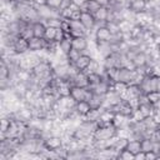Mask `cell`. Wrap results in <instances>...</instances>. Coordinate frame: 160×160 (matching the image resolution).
Here are the masks:
<instances>
[{"label": "cell", "mask_w": 160, "mask_h": 160, "mask_svg": "<svg viewBox=\"0 0 160 160\" xmlns=\"http://www.w3.org/2000/svg\"><path fill=\"white\" fill-rule=\"evenodd\" d=\"M118 136V129L112 124L96 126L92 132V140H109Z\"/></svg>", "instance_id": "obj_1"}, {"label": "cell", "mask_w": 160, "mask_h": 160, "mask_svg": "<svg viewBox=\"0 0 160 160\" xmlns=\"http://www.w3.org/2000/svg\"><path fill=\"white\" fill-rule=\"evenodd\" d=\"M111 31L106 25H96L95 31H94V41L95 44L100 42H109L111 39Z\"/></svg>", "instance_id": "obj_2"}, {"label": "cell", "mask_w": 160, "mask_h": 160, "mask_svg": "<svg viewBox=\"0 0 160 160\" xmlns=\"http://www.w3.org/2000/svg\"><path fill=\"white\" fill-rule=\"evenodd\" d=\"M62 146H64V140H62L61 135L52 134L44 140V148L49 151H56V150L61 149Z\"/></svg>", "instance_id": "obj_3"}, {"label": "cell", "mask_w": 160, "mask_h": 160, "mask_svg": "<svg viewBox=\"0 0 160 160\" xmlns=\"http://www.w3.org/2000/svg\"><path fill=\"white\" fill-rule=\"evenodd\" d=\"M35 6H36V9H38V12H39V16H40V20H41V21L49 20V19H52V18H60L59 10L51 9V8L48 6L46 4L35 5Z\"/></svg>", "instance_id": "obj_4"}, {"label": "cell", "mask_w": 160, "mask_h": 160, "mask_svg": "<svg viewBox=\"0 0 160 160\" xmlns=\"http://www.w3.org/2000/svg\"><path fill=\"white\" fill-rule=\"evenodd\" d=\"M139 85L145 95L150 91H156V75H145Z\"/></svg>", "instance_id": "obj_5"}, {"label": "cell", "mask_w": 160, "mask_h": 160, "mask_svg": "<svg viewBox=\"0 0 160 160\" xmlns=\"http://www.w3.org/2000/svg\"><path fill=\"white\" fill-rule=\"evenodd\" d=\"M11 50H12V52L15 55H19V56L25 55L26 52H29L30 50H29V41H28V39H25L22 36H19L15 40V42L12 44Z\"/></svg>", "instance_id": "obj_6"}, {"label": "cell", "mask_w": 160, "mask_h": 160, "mask_svg": "<svg viewBox=\"0 0 160 160\" xmlns=\"http://www.w3.org/2000/svg\"><path fill=\"white\" fill-rule=\"evenodd\" d=\"M79 21L82 24V26L86 29L88 32H90L91 30H95V28H96V20H95L94 15L89 11H81Z\"/></svg>", "instance_id": "obj_7"}, {"label": "cell", "mask_w": 160, "mask_h": 160, "mask_svg": "<svg viewBox=\"0 0 160 160\" xmlns=\"http://www.w3.org/2000/svg\"><path fill=\"white\" fill-rule=\"evenodd\" d=\"M134 72H135V69H129L126 66H121L118 69V75H116V81H120V82H125V84H131L132 81V78H134Z\"/></svg>", "instance_id": "obj_8"}, {"label": "cell", "mask_w": 160, "mask_h": 160, "mask_svg": "<svg viewBox=\"0 0 160 160\" xmlns=\"http://www.w3.org/2000/svg\"><path fill=\"white\" fill-rule=\"evenodd\" d=\"M68 81L71 85H78L81 88H89V79H88V74L85 71H76L74 74V76L68 79Z\"/></svg>", "instance_id": "obj_9"}, {"label": "cell", "mask_w": 160, "mask_h": 160, "mask_svg": "<svg viewBox=\"0 0 160 160\" xmlns=\"http://www.w3.org/2000/svg\"><path fill=\"white\" fill-rule=\"evenodd\" d=\"M28 41H29V50L30 51L39 52V51H41V50H44L46 48V40L44 38L31 36Z\"/></svg>", "instance_id": "obj_10"}, {"label": "cell", "mask_w": 160, "mask_h": 160, "mask_svg": "<svg viewBox=\"0 0 160 160\" xmlns=\"http://www.w3.org/2000/svg\"><path fill=\"white\" fill-rule=\"evenodd\" d=\"M71 44L72 48L79 50L80 52H86V50L89 49V39L88 36H76V38H71Z\"/></svg>", "instance_id": "obj_11"}, {"label": "cell", "mask_w": 160, "mask_h": 160, "mask_svg": "<svg viewBox=\"0 0 160 160\" xmlns=\"http://www.w3.org/2000/svg\"><path fill=\"white\" fill-rule=\"evenodd\" d=\"M128 9L131 12H134L135 15L141 14V12H145L146 9H148V1L146 0H131L129 2Z\"/></svg>", "instance_id": "obj_12"}, {"label": "cell", "mask_w": 160, "mask_h": 160, "mask_svg": "<svg viewBox=\"0 0 160 160\" xmlns=\"http://www.w3.org/2000/svg\"><path fill=\"white\" fill-rule=\"evenodd\" d=\"M148 52L146 51H141V50H138L134 55H132V58H131V61H132V64H134V66H135V69L136 68H142V66H146L148 65Z\"/></svg>", "instance_id": "obj_13"}, {"label": "cell", "mask_w": 160, "mask_h": 160, "mask_svg": "<svg viewBox=\"0 0 160 160\" xmlns=\"http://www.w3.org/2000/svg\"><path fill=\"white\" fill-rule=\"evenodd\" d=\"M109 6H100L92 15L96 20V25H105L109 19Z\"/></svg>", "instance_id": "obj_14"}, {"label": "cell", "mask_w": 160, "mask_h": 160, "mask_svg": "<svg viewBox=\"0 0 160 160\" xmlns=\"http://www.w3.org/2000/svg\"><path fill=\"white\" fill-rule=\"evenodd\" d=\"M70 96L76 101H82L85 100L86 98V88H81V86H78V85H72L70 88Z\"/></svg>", "instance_id": "obj_15"}, {"label": "cell", "mask_w": 160, "mask_h": 160, "mask_svg": "<svg viewBox=\"0 0 160 160\" xmlns=\"http://www.w3.org/2000/svg\"><path fill=\"white\" fill-rule=\"evenodd\" d=\"M91 59H92V56H91L90 54L84 52V54H81V55H80V58L76 60V62L74 64V66H75V68H76V70H79V71H85V70H86V68L89 66V64H90Z\"/></svg>", "instance_id": "obj_16"}, {"label": "cell", "mask_w": 160, "mask_h": 160, "mask_svg": "<svg viewBox=\"0 0 160 160\" xmlns=\"http://www.w3.org/2000/svg\"><path fill=\"white\" fill-rule=\"evenodd\" d=\"M91 109H92V108L90 106V102L86 101V100L79 101V102H76V105H75V110H76V112H78L81 118L86 116V115L91 111Z\"/></svg>", "instance_id": "obj_17"}, {"label": "cell", "mask_w": 160, "mask_h": 160, "mask_svg": "<svg viewBox=\"0 0 160 160\" xmlns=\"http://www.w3.org/2000/svg\"><path fill=\"white\" fill-rule=\"evenodd\" d=\"M46 31V25L44 21H35L32 22V36L36 38H44Z\"/></svg>", "instance_id": "obj_18"}, {"label": "cell", "mask_w": 160, "mask_h": 160, "mask_svg": "<svg viewBox=\"0 0 160 160\" xmlns=\"http://www.w3.org/2000/svg\"><path fill=\"white\" fill-rule=\"evenodd\" d=\"M125 149L129 150L131 154H138L141 151V145H140V140H136V139H128L126 140V144H125Z\"/></svg>", "instance_id": "obj_19"}, {"label": "cell", "mask_w": 160, "mask_h": 160, "mask_svg": "<svg viewBox=\"0 0 160 160\" xmlns=\"http://www.w3.org/2000/svg\"><path fill=\"white\" fill-rule=\"evenodd\" d=\"M100 2L99 1H96V0H86L81 6H80V9H81V11H89V12H91V14H94L98 9H100Z\"/></svg>", "instance_id": "obj_20"}, {"label": "cell", "mask_w": 160, "mask_h": 160, "mask_svg": "<svg viewBox=\"0 0 160 160\" xmlns=\"http://www.w3.org/2000/svg\"><path fill=\"white\" fill-rule=\"evenodd\" d=\"M58 46H59V50L62 52V54H68L71 49H72V44H71V36L70 35H66L61 41L58 42Z\"/></svg>", "instance_id": "obj_21"}, {"label": "cell", "mask_w": 160, "mask_h": 160, "mask_svg": "<svg viewBox=\"0 0 160 160\" xmlns=\"http://www.w3.org/2000/svg\"><path fill=\"white\" fill-rule=\"evenodd\" d=\"M138 110L141 112V115H142L144 119H145V118L152 116V114H154V105H151V104L148 102V101H145V102H140Z\"/></svg>", "instance_id": "obj_22"}, {"label": "cell", "mask_w": 160, "mask_h": 160, "mask_svg": "<svg viewBox=\"0 0 160 160\" xmlns=\"http://www.w3.org/2000/svg\"><path fill=\"white\" fill-rule=\"evenodd\" d=\"M89 102H90V106L92 109H101L104 106V102H105V95L94 94Z\"/></svg>", "instance_id": "obj_23"}, {"label": "cell", "mask_w": 160, "mask_h": 160, "mask_svg": "<svg viewBox=\"0 0 160 160\" xmlns=\"http://www.w3.org/2000/svg\"><path fill=\"white\" fill-rule=\"evenodd\" d=\"M101 71H102V65L100 66L99 60H96V59L92 58L91 61H90V64H89V66L86 68L85 72L86 74H91V72H99V74H101Z\"/></svg>", "instance_id": "obj_24"}, {"label": "cell", "mask_w": 160, "mask_h": 160, "mask_svg": "<svg viewBox=\"0 0 160 160\" xmlns=\"http://www.w3.org/2000/svg\"><path fill=\"white\" fill-rule=\"evenodd\" d=\"M140 145H141V151H144V152H149V151L154 150V141L149 136L142 138L140 140Z\"/></svg>", "instance_id": "obj_25"}, {"label": "cell", "mask_w": 160, "mask_h": 160, "mask_svg": "<svg viewBox=\"0 0 160 160\" xmlns=\"http://www.w3.org/2000/svg\"><path fill=\"white\" fill-rule=\"evenodd\" d=\"M81 54H82V52H80L79 50H76V49L72 48V49L66 54V60H68V62L71 64V65H74V64L76 62V60L80 58Z\"/></svg>", "instance_id": "obj_26"}, {"label": "cell", "mask_w": 160, "mask_h": 160, "mask_svg": "<svg viewBox=\"0 0 160 160\" xmlns=\"http://www.w3.org/2000/svg\"><path fill=\"white\" fill-rule=\"evenodd\" d=\"M134 25H135V22H132L130 20H121L119 22V29H120V31L122 34H126V32H130L131 31V29H132Z\"/></svg>", "instance_id": "obj_27"}, {"label": "cell", "mask_w": 160, "mask_h": 160, "mask_svg": "<svg viewBox=\"0 0 160 160\" xmlns=\"http://www.w3.org/2000/svg\"><path fill=\"white\" fill-rule=\"evenodd\" d=\"M56 34H58V28L46 26V31H45V36H44V39H45L46 41H55V39H56Z\"/></svg>", "instance_id": "obj_28"}, {"label": "cell", "mask_w": 160, "mask_h": 160, "mask_svg": "<svg viewBox=\"0 0 160 160\" xmlns=\"http://www.w3.org/2000/svg\"><path fill=\"white\" fill-rule=\"evenodd\" d=\"M146 99L148 102H150L151 105H158L160 102V91H150L146 94Z\"/></svg>", "instance_id": "obj_29"}, {"label": "cell", "mask_w": 160, "mask_h": 160, "mask_svg": "<svg viewBox=\"0 0 160 160\" xmlns=\"http://www.w3.org/2000/svg\"><path fill=\"white\" fill-rule=\"evenodd\" d=\"M88 79H89V86H94L99 84L102 78H101V74L99 72H91V74H88Z\"/></svg>", "instance_id": "obj_30"}, {"label": "cell", "mask_w": 160, "mask_h": 160, "mask_svg": "<svg viewBox=\"0 0 160 160\" xmlns=\"http://www.w3.org/2000/svg\"><path fill=\"white\" fill-rule=\"evenodd\" d=\"M118 159H120V160H134V154H131L129 150H126L124 148L118 152Z\"/></svg>", "instance_id": "obj_31"}, {"label": "cell", "mask_w": 160, "mask_h": 160, "mask_svg": "<svg viewBox=\"0 0 160 160\" xmlns=\"http://www.w3.org/2000/svg\"><path fill=\"white\" fill-rule=\"evenodd\" d=\"M62 1L64 0H46V5L50 6L51 9H55V10H60L61 9V5H62Z\"/></svg>", "instance_id": "obj_32"}, {"label": "cell", "mask_w": 160, "mask_h": 160, "mask_svg": "<svg viewBox=\"0 0 160 160\" xmlns=\"http://www.w3.org/2000/svg\"><path fill=\"white\" fill-rule=\"evenodd\" d=\"M60 29H61L66 35H70V30H71L70 21H69V20H62V21H61V25H60Z\"/></svg>", "instance_id": "obj_33"}, {"label": "cell", "mask_w": 160, "mask_h": 160, "mask_svg": "<svg viewBox=\"0 0 160 160\" xmlns=\"http://www.w3.org/2000/svg\"><path fill=\"white\" fill-rule=\"evenodd\" d=\"M156 159H159V156H158V152H155L154 150L145 152V160H156Z\"/></svg>", "instance_id": "obj_34"}, {"label": "cell", "mask_w": 160, "mask_h": 160, "mask_svg": "<svg viewBox=\"0 0 160 160\" xmlns=\"http://www.w3.org/2000/svg\"><path fill=\"white\" fill-rule=\"evenodd\" d=\"M134 160H145V152L144 151H140V152L135 154Z\"/></svg>", "instance_id": "obj_35"}, {"label": "cell", "mask_w": 160, "mask_h": 160, "mask_svg": "<svg viewBox=\"0 0 160 160\" xmlns=\"http://www.w3.org/2000/svg\"><path fill=\"white\" fill-rule=\"evenodd\" d=\"M96 1H99L101 6H109L111 2V0H96Z\"/></svg>", "instance_id": "obj_36"}, {"label": "cell", "mask_w": 160, "mask_h": 160, "mask_svg": "<svg viewBox=\"0 0 160 160\" xmlns=\"http://www.w3.org/2000/svg\"><path fill=\"white\" fill-rule=\"evenodd\" d=\"M156 91H160V75H156Z\"/></svg>", "instance_id": "obj_37"}, {"label": "cell", "mask_w": 160, "mask_h": 160, "mask_svg": "<svg viewBox=\"0 0 160 160\" xmlns=\"http://www.w3.org/2000/svg\"><path fill=\"white\" fill-rule=\"evenodd\" d=\"M155 48H156V51H158V55H159V58H160V45H155Z\"/></svg>", "instance_id": "obj_38"}, {"label": "cell", "mask_w": 160, "mask_h": 160, "mask_svg": "<svg viewBox=\"0 0 160 160\" xmlns=\"http://www.w3.org/2000/svg\"><path fill=\"white\" fill-rule=\"evenodd\" d=\"M156 152H158V156H159V159H160V149H159V150H158Z\"/></svg>", "instance_id": "obj_39"}, {"label": "cell", "mask_w": 160, "mask_h": 160, "mask_svg": "<svg viewBox=\"0 0 160 160\" xmlns=\"http://www.w3.org/2000/svg\"><path fill=\"white\" fill-rule=\"evenodd\" d=\"M155 106H160V102H159V104H158V105H155Z\"/></svg>", "instance_id": "obj_40"}, {"label": "cell", "mask_w": 160, "mask_h": 160, "mask_svg": "<svg viewBox=\"0 0 160 160\" xmlns=\"http://www.w3.org/2000/svg\"><path fill=\"white\" fill-rule=\"evenodd\" d=\"M130 1H131V0H130Z\"/></svg>", "instance_id": "obj_41"}]
</instances>
